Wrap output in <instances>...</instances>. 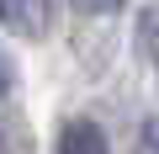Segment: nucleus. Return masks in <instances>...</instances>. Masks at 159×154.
<instances>
[{
  "mask_svg": "<svg viewBox=\"0 0 159 154\" xmlns=\"http://www.w3.org/2000/svg\"><path fill=\"white\" fill-rule=\"evenodd\" d=\"M0 27L16 37H48L53 32V0H0Z\"/></svg>",
  "mask_w": 159,
  "mask_h": 154,
  "instance_id": "nucleus-1",
  "label": "nucleus"
},
{
  "mask_svg": "<svg viewBox=\"0 0 159 154\" xmlns=\"http://www.w3.org/2000/svg\"><path fill=\"white\" fill-rule=\"evenodd\" d=\"M53 154H111V138L96 117H69L53 138Z\"/></svg>",
  "mask_w": 159,
  "mask_h": 154,
  "instance_id": "nucleus-2",
  "label": "nucleus"
},
{
  "mask_svg": "<svg viewBox=\"0 0 159 154\" xmlns=\"http://www.w3.org/2000/svg\"><path fill=\"white\" fill-rule=\"evenodd\" d=\"M138 48L154 58V69H159V6H148L143 16H138Z\"/></svg>",
  "mask_w": 159,
  "mask_h": 154,
  "instance_id": "nucleus-3",
  "label": "nucleus"
},
{
  "mask_svg": "<svg viewBox=\"0 0 159 154\" xmlns=\"http://www.w3.org/2000/svg\"><path fill=\"white\" fill-rule=\"evenodd\" d=\"M69 6H74L80 16H111V11L127 6V0H69Z\"/></svg>",
  "mask_w": 159,
  "mask_h": 154,
  "instance_id": "nucleus-4",
  "label": "nucleus"
},
{
  "mask_svg": "<svg viewBox=\"0 0 159 154\" xmlns=\"http://www.w3.org/2000/svg\"><path fill=\"white\" fill-rule=\"evenodd\" d=\"M138 154H159V117H148L138 128Z\"/></svg>",
  "mask_w": 159,
  "mask_h": 154,
  "instance_id": "nucleus-5",
  "label": "nucleus"
},
{
  "mask_svg": "<svg viewBox=\"0 0 159 154\" xmlns=\"http://www.w3.org/2000/svg\"><path fill=\"white\" fill-rule=\"evenodd\" d=\"M11 91H16V69H11V58H6V53H0V101H6Z\"/></svg>",
  "mask_w": 159,
  "mask_h": 154,
  "instance_id": "nucleus-6",
  "label": "nucleus"
},
{
  "mask_svg": "<svg viewBox=\"0 0 159 154\" xmlns=\"http://www.w3.org/2000/svg\"><path fill=\"white\" fill-rule=\"evenodd\" d=\"M0 154H27V149H21V138H16L6 122H0Z\"/></svg>",
  "mask_w": 159,
  "mask_h": 154,
  "instance_id": "nucleus-7",
  "label": "nucleus"
}]
</instances>
